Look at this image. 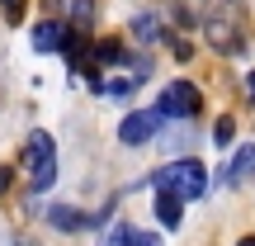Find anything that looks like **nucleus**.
Here are the masks:
<instances>
[{
    "mask_svg": "<svg viewBox=\"0 0 255 246\" xmlns=\"http://www.w3.org/2000/svg\"><path fill=\"white\" fill-rule=\"evenodd\" d=\"M156 28H161V19H156V14H137L128 33H132L137 43H156Z\"/></svg>",
    "mask_w": 255,
    "mask_h": 246,
    "instance_id": "11",
    "label": "nucleus"
},
{
    "mask_svg": "<svg viewBox=\"0 0 255 246\" xmlns=\"http://www.w3.org/2000/svg\"><path fill=\"white\" fill-rule=\"evenodd\" d=\"M241 246H255V237H241Z\"/></svg>",
    "mask_w": 255,
    "mask_h": 246,
    "instance_id": "18",
    "label": "nucleus"
},
{
    "mask_svg": "<svg viewBox=\"0 0 255 246\" xmlns=\"http://www.w3.org/2000/svg\"><path fill=\"white\" fill-rule=\"evenodd\" d=\"M9 180H14V171H9V166H0V194L9 190Z\"/></svg>",
    "mask_w": 255,
    "mask_h": 246,
    "instance_id": "16",
    "label": "nucleus"
},
{
    "mask_svg": "<svg viewBox=\"0 0 255 246\" xmlns=\"http://www.w3.org/2000/svg\"><path fill=\"white\" fill-rule=\"evenodd\" d=\"M71 38H76V33L62 24V19H43V24L33 28V47H38V52H66Z\"/></svg>",
    "mask_w": 255,
    "mask_h": 246,
    "instance_id": "7",
    "label": "nucleus"
},
{
    "mask_svg": "<svg viewBox=\"0 0 255 246\" xmlns=\"http://www.w3.org/2000/svg\"><path fill=\"white\" fill-rule=\"evenodd\" d=\"M123 246H161V237H156V232H137V228H132V237H128Z\"/></svg>",
    "mask_w": 255,
    "mask_h": 246,
    "instance_id": "14",
    "label": "nucleus"
},
{
    "mask_svg": "<svg viewBox=\"0 0 255 246\" xmlns=\"http://www.w3.org/2000/svg\"><path fill=\"white\" fill-rule=\"evenodd\" d=\"M246 95H251V104H255V71H246Z\"/></svg>",
    "mask_w": 255,
    "mask_h": 246,
    "instance_id": "17",
    "label": "nucleus"
},
{
    "mask_svg": "<svg viewBox=\"0 0 255 246\" xmlns=\"http://www.w3.org/2000/svg\"><path fill=\"white\" fill-rule=\"evenodd\" d=\"M203 33L222 57L246 52V38H251L246 0H203Z\"/></svg>",
    "mask_w": 255,
    "mask_h": 246,
    "instance_id": "1",
    "label": "nucleus"
},
{
    "mask_svg": "<svg viewBox=\"0 0 255 246\" xmlns=\"http://www.w3.org/2000/svg\"><path fill=\"white\" fill-rule=\"evenodd\" d=\"M24 166H28V175H33V185H28L33 194L52 190V180H57V142H52V133H43V128L28 133V142H24Z\"/></svg>",
    "mask_w": 255,
    "mask_h": 246,
    "instance_id": "2",
    "label": "nucleus"
},
{
    "mask_svg": "<svg viewBox=\"0 0 255 246\" xmlns=\"http://www.w3.org/2000/svg\"><path fill=\"white\" fill-rule=\"evenodd\" d=\"M151 185L156 190H170V194H180V199H203L208 194V171H203L199 161H170L165 171H156L151 175Z\"/></svg>",
    "mask_w": 255,
    "mask_h": 246,
    "instance_id": "3",
    "label": "nucleus"
},
{
    "mask_svg": "<svg viewBox=\"0 0 255 246\" xmlns=\"http://www.w3.org/2000/svg\"><path fill=\"white\" fill-rule=\"evenodd\" d=\"M47 9L62 24H76V28H90L100 19V0H47Z\"/></svg>",
    "mask_w": 255,
    "mask_h": 246,
    "instance_id": "6",
    "label": "nucleus"
},
{
    "mask_svg": "<svg viewBox=\"0 0 255 246\" xmlns=\"http://www.w3.org/2000/svg\"><path fill=\"white\" fill-rule=\"evenodd\" d=\"M128 237H132V223H128V218H114V228L100 237V246H123Z\"/></svg>",
    "mask_w": 255,
    "mask_h": 246,
    "instance_id": "12",
    "label": "nucleus"
},
{
    "mask_svg": "<svg viewBox=\"0 0 255 246\" xmlns=\"http://www.w3.org/2000/svg\"><path fill=\"white\" fill-rule=\"evenodd\" d=\"M47 223H52L57 232H81V228H95V218H90V213L71 209V204H52V209H47Z\"/></svg>",
    "mask_w": 255,
    "mask_h": 246,
    "instance_id": "8",
    "label": "nucleus"
},
{
    "mask_svg": "<svg viewBox=\"0 0 255 246\" xmlns=\"http://www.w3.org/2000/svg\"><path fill=\"white\" fill-rule=\"evenodd\" d=\"M0 9H5V19H19L24 14V0H0Z\"/></svg>",
    "mask_w": 255,
    "mask_h": 246,
    "instance_id": "15",
    "label": "nucleus"
},
{
    "mask_svg": "<svg viewBox=\"0 0 255 246\" xmlns=\"http://www.w3.org/2000/svg\"><path fill=\"white\" fill-rule=\"evenodd\" d=\"M156 109H161L165 119L194 123V119H199V109H203V95H199V85H189V81H170L161 90V104H156Z\"/></svg>",
    "mask_w": 255,
    "mask_h": 246,
    "instance_id": "4",
    "label": "nucleus"
},
{
    "mask_svg": "<svg viewBox=\"0 0 255 246\" xmlns=\"http://www.w3.org/2000/svg\"><path fill=\"white\" fill-rule=\"evenodd\" d=\"M232 137H237V123H232V119L213 123V142H218V147H232Z\"/></svg>",
    "mask_w": 255,
    "mask_h": 246,
    "instance_id": "13",
    "label": "nucleus"
},
{
    "mask_svg": "<svg viewBox=\"0 0 255 246\" xmlns=\"http://www.w3.org/2000/svg\"><path fill=\"white\" fill-rule=\"evenodd\" d=\"M251 175H255V142L237 147V156H232V166H227V175H222V185H246Z\"/></svg>",
    "mask_w": 255,
    "mask_h": 246,
    "instance_id": "10",
    "label": "nucleus"
},
{
    "mask_svg": "<svg viewBox=\"0 0 255 246\" xmlns=\"http://www.w3.org/2000/svg\"><path fill=\"white\" fill-rule=\"evenodd\" d=\"M156 223H161V228H170V232L184 223V199H180V194L156 190Z\"/></svg>",
    "mask_w": 255,
    "mask_h": 246,
    "instance_id": "9",
    "label": "nucleus"
},
{
    "mask_svg": "<svg viewBox=\"0 0 255 246\" xmlns=\"http://www.w3.org/2000/svg\"><path fill=\"white\" fill-rule=\"evenodd\" d=\"M161 119H165L161 109H132V114L119 123V142H123V147H142V142H151L156 128H161Z\"/></svg>",
    "mask_w": 255,
    "mask_h": 246,
    "instance_id": "5",
    "label": "nucleus"
}]
</instances>
